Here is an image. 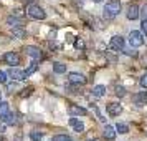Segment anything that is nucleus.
<instances>
[{
  "label": "nucleus",
  "mask_w": 147,
  "mask_h": 141,
  "mask_svg": "<svg viewBox=\"0 0 147 141\" xmlns=\"http://www.w3.org/2000/svg\"><path fill=\"white\" fill-rule=\"evenodd\" d=\"M129 43H131L132 48L142 47V45H144V35L140 33V32H137V30H132V32L129 33Z\"/></svg>",
  "instance_id": "7ed1b4c3"
},
{
  "label": "nucleus",
  "mask_w": 147,
  "mask_h": 141,
  "mask_svg": "<svg viewBox=\"0 0 147 141\" xmlns=\"http://www.w3.org/2000/svg\"><path fill=\"white\" fill-rule=\"evenodd\" d=\"M102 136L106 138V140H109V141H113L114 138H116V131H114V128L113 126H104V131H102Z\"/></svg>",
  "instance_id": "4468645a"
},
{
  "label": "nucleus",
  "mask_w": 147,
  "mask_h": 141,
  "mask_svg": "<svg viewBox=\"0 0 147 141\" xmlns=\"http://www.w3.org/2000/svg\"><path fill=\"white\" fill-rule=\"evenodd\" d=\"M139 83H140V87H142V88H146V90H147V73H144L142 76H140Z\"/></svg>",
  "instance_id": "bb28decb"
},
{
  "label": "nucleus",
  "mask_w": 147,
  "mask_h": 141,
  "mask_svg": "<svg viewBox=\"0 0 147 141\" xmlns=\"http://www.w3.org/2000/svg\"><path fill=\"white\" fill-rule=\"evenodd\" d=\"M106 110H107V113L111 114V116H119V114L122 113V105L113 101V103H107L106 105Z\"/></svg>",
  "instance_id": "6e6552de"
},
{
  "label": "nucleus",
  "mask_w": 147,
  "mask_h": 141,
  "mask_svg": "<svg viewBox=\"0 0 147 141\" xmlns=\"http://www.w3.org/2000/svg\"><path fill=\"white\" fill-rule=\"evenodd\" d=\"M53 141H71V138L68 134H56L53 138Z\"/></svg>",
  "instance_id": "b1692460"
},
{
  "label": "nucleus",
  "mask_w": 147,
  "mask_h": 141,
  "mask_svg": "<svg viewBox=\"0 0 147 141\" xmlns=\"http://www.w3.org/2000/svg\"><path fill=\"white\" fill-rule=\"evenodd\" d=\"M121 10H122L121 0H111L104 5V17L106 18H114V17H117L121 14Z\"/></svg>",
  "instance_id": "f257e3e1"
},
{
  "label": "nucleus",
  "mask_w": 147,
  "mask_h": 141,
  "mask_svg": "<svg viewBox=\"0 0 147 141\" xmlns=\"http://www.w3.org/2000/svg\"><path fill=\"white\" fill-rule=\"evenodd\" d=\"M104 93H106V87H104V85H96V87L93 88V95L98 96V98L104 96Z\"/></svg>",
  "instance_id": "dca6fc26"
},
{
  "label": "nucleus",
  "mask_w": 147,
  "mask_h": 141,
  "mask_svg": "<svg viewBox=\"0 0 147 141\" xmlns=\"http://www.w3.org/2000/svg\"><path fill=\"white\" fill-rule=\"evenodd\" d=\"M2 120L5 121V125H15V123H17V116H15L13 113H10V111H8Z\"/></svg>",
  "instance_id": "a211bd4d"
},
{
  "label": "nucleus",
  "mask_w": 147,
  "mask_h": 141,
  "mask_svg": "<svg viewBox=\"0 0 147 141\" xmlns=\"http://www.w3.org/2000/svg\"><path fill=\"white\" fill-rule=\"evenodd\" d=\"M25 2H30V3H32V2H35V0H25Z\"/></svg>",
  "instance_id": "f704fd0d"
},
{
  "label": "nucleus",
  "mask_w": 147,
  "mask_h": 141,
  "mask_svg": "<svg viewBox=\"0 0 147 141\" xmlns=\"http://www.w3.org/2000/svg\"><path fill=\"white\" fill-rule=\"evenodd\" d=\"M116 133H121V134H126V133H129V126H127L126 123H117L116 125Z\"/></svg>",
  "instance_id": "aec40b11"
},
{
  "label": "nucleus",
  "mask_w": 147,
  "mask_h": 141,
  "mask_svg": "<svg viewBox=\"0 0 147 141\" xmlns=\"http://www.w3.org/2000/svg\"><path fill=\"white\" fill-rule=\"evenodd\" d=\"M134 103H136V105H139V106L147 105V91H140V93L134 95Z\"/></svg>",
  "instance_id": "f8f14e48"
},
{
  "label": "nucleus",
  "mask_w": 147,
  "mask_h": 141,
  "mask_svg": "<svg viewBox=\"0 0 147 141\" xmlns=\"http://www.w3.org/2000/svg\"><path fill=\"white\" fill-rule=\"evenodd\" d=\"M25 12H27L28 17H32V18H35V20H43V18L47 17L45 10H43L41 7H38V5H33V3H30Z\"/></svg>",
  "instance_id": "f03ea898"
},
{
  "label": "nucleus",
  "mask_w": 147,
  "mask_h": 141,
  "mask_svg": "<svg viewBox=\"0 0 147 141\" xmlns=\"http://www.w3.org/2000/svg\"><path fill=\"white\" fill-rule=\"evenodd\" d=\"M74 47L76 48H84V42L81 40V38H78V40L74 42Z\"/></svg>",
  "instance_id": "473e14b6"
},
{
  "label": "nucleus",
  "mask_w": 147,
  "mask_h": 141,
  "mask_svg": "<svg viewBox=\"0 0 147 141\" xmlns=\"http://www.w3.org/2000/svg\"><path fill=\"white\" fill-rule=\"evenodd\" d=\"M88 141H98V140H88Z\"/></svg>",
  "instance_id": "4c0bfd02"
},
{
  "label": "nucleus",
  "mask_w": 147,
  "mask_h": 141,
  "mask_svg": "<svg viewBox=\"0 0 147 141\" xmlns=\"http://www.w3.org/2000/svg\"><path fill=\"white\" fill-rule=\"evenodd\" d=\"M0 141H3V136H0Z\"/></svg>",
  "instance_id": "c9c22d12"
},
{
  "label": "nucleus",
  "mask_w": 147,
  "mask_h": 141,
  "mask_svg": "<svg viewBox=\"0 0 147 141\" xmlns=\"http://www.w3.org/2000/svg\"><path fill=\"white\" fill-rule=\"evenodd\" d=\"M68 81L71 83V85H86L88 78L84 76L83 73H78V72H69L68 73Z\"/></svg>",
  "instance_id": "20e7f679"
},
{
  "label": "nucleus",
  "mask_w": 147,
  "mask_h": 141,
  "mask_svg": "<svg viewBox=\"0 0 147 141\" xmlns=\"http://www.w3.org/2000/svg\"><path fill=\"white\" fill-rule=\"evenodd\" d=\"M53 72L55 73H65L66 72V65H63L60 61H55L53 63Z\"/></svg>",
  "instance_id": "6ab92c4d"
},
{
  "label": "nucleus",
  "mask_w": 147,
  "mask_h": 141,
  "mask_svg": "<svg viewBox=\"0 0 147 141\" xmlns=\"http://www.w3.org/2000/svg\"><path fill=\"white\" fill-rule=\"evenodd\" d=\"M25 53H27L28 57H32L33 60H40L41 58V50L38 47H35V45H28V47H25Z\"/></svg>",
  "instance_id": "9d476101"
},
{
  "label": "nucleus",
  "mask_w": 147,
  "mask_h": 141,
  "mask_svg": "<svg viewBox=\"0 0 147 141\" xmlns=\"http://www.w3.org/2000/svg\"><path fill=\"white\" fill-rule=\"evenodd\" d=\"M139 5L137 3H129V7H127V12H126V17L129 20H136V18H139Z\"/></svg>",
  "instance_id": "1a4fd4ad"
},
{
  "label": "nucleus",
  "mask_w": 147,
  "mask_h": 141,
  "mask_svg": "<svg viewBox=\"0 0 147 141\" xmlns=\"http://www.w3.org/2000/svg\"><path fill=\"white\" fill-rule=\"evenodd\" d=\"M36 70H38V63H36V60H35L33 63H32V65H30V67L27 68V70H25V73H27L28 76H30V75H32V73H35Z\"/></svg>",
  "instance_id": "5701e85b"
},
{
  "label": "nucleus",
  "mask_w": 147,
  "mask_h": 141,
  "mask_svg": "<svg viewBox=\"0 0 147 141\" xmlns=\"http://www.w3.org/2000/svg\"><path fill=\"white\" fill-rule=\"evenodd\" d=\"M93 2H102V0H93Z\"/></svg>",
  "instance_id": "e433bc0d"
},
{
  "label": "nucleus",
  "mask_w": 147,
  "mask_h": 141,
  "mask_svg": "<svg viewBox=\"0 0 147 141\" xmlns=\"http://www.w3.org/2000/svg\"><path fill=\"white\" fill-rule=\"evenodd\" d=\"M7 72H2L0 70V83H7Z\"/></svg>",
  "instance_id": "c756f323"
},
{
  "label": "nucleus",
  "mask_w": 147,
  "mask_h": 141,
  "mask_svg": "<svg viewBox=\"0 0 147 141\" xmlns=\"http://www.w3.org/2000/svg\"><path fill=\"white\" fill-rule=\"evenodd\" d=\"M32 93H33V87H28V88H25V90L20 93V96H22V98H27V96H30Z\"/></svg>",
  "instance_id": "393cba45"
},
{
  "label": "nucleus",
  "mask_w": 147,
  "mask_h": 141,
  "mask_svg": "<svg viewBox=\"0 0 147 141\" xmlns=\"http://www.w3.org/2000/svg\"><path fill=\"white\" fill-rule=\"evenodd\" d=\"M116 95H117L119 98L126 96V88H124V87H117V88H116Z\"/></svg>",
  "instance_id": "a878e982"
},
{
  "label": "nucleus",
  "mask_w": 147,
  "mask_h": 141,
  "mask_svg": "<svg viewBox=\"0 0 147 141\" xmlns=\"http://www.w3.org/2000/svg\"><path fill=\"white\" fill-rule=\"evenodd\" d=\"M126 55H129V57H137V52H134V50H122Z\"/></svg>",
  "instance_id": "72a5a7b5"
},
{
  "label": "nucleus",
  "mask_w": 147,
  "mask_h": 141,
  "mask_svg": "<svg viewBox=\"0 0 147 141\" xmlns=\"http://www.w3.org/2000/svg\"><path fill=\"white\" fill-rule=\"evenodd\" d=\"M140 28H142V33L147 35V18H144V20H142V23H140Z\"/></svg>",
  "instance_id": "7c9ffc66"
},
{
  "label": "nucleus",
  "mask_w": 147,
  "mask_h": 141,
  "mask_svg": "<svg viewBox=\"0 0 147 141\" xmlns=\"http://www.w3.org/2000/svg\"><path fill=\"white\" fill-rule=\"evenodd\" d=\"M69 125L73 126V129L76 131V133H83V131H84V125H83V123H81L76 116H73V118L69 120Z\"/></svg>",
  "instance_id": "ddd939ff"
},
{
  "label": "nucleus",
  "mask_w": 147,
  "mask_h": 141,
  "mask_svg": "<svg viewBox=\"0 0 147 141\" xmlns=\"http://www.w3.org/2000/svg\"><path fill=\"white\" fill-rule=\"evenodd\" d=\"M68 111H69L71 116H84V114H88V111L83 106H78V105H73V103L68 106Z\"/></svg>",
  "instance_id": "9b49d317"
},
{
  "label": "nucleus",
  "mask_w": 147,
  "mask_h": 141,
  "mask_svg": "<svg viewBox=\"0 0 147 141\" xmlns=\"http://www.w3.org/2000/svg\"><path fill=\"white\" fill-rule=\"evenodd\" d=\"M109 48L117 50V52H122L124 50V38L119 37V35H114L113 38L109 40Z\"/></svg>",
  "instance_id": "39448f33"
},
{
  "label": "nucleus",
  "mask_w": 147,
  "mask_h": 141,
  "mask_svg": "<svg viewBox=\"0 0 147 141\" xmlns=\"http://www.w3.org/2000/svg\"><path fill=\"white\" fill-rule=\"evenodd\" d=\"M8 76H12L13 80H17V81H23V80H27L28 78V75L25 73V72H22V70H18L17 67H12L10 70H8Z\"/></svg>",
  "instance_id": "423d86ee"
},
{
  "label": "nucleus",
  "mask_w": 147,
  "mask_h": 141,
  "mask_svg": "<svg viewBox=\"0 0 147 141\" xmlns=\"http://www.w3.org/2000/svg\"><path fill=\"white\" fill-rule=\"evenodd\" d=\"M8 113V103L7 101H0V120Z\"/></svg>",
  "instance_id": "412c9836"
},
{
  "label": "nucleus",
  "mask_w": 147,
  "mask_h": 141,
  "mask_svg": "<svg viewBox=\"0 0 147 141\" xmlns=\"http://www.w3.org/2000/svg\"><path fill=\"white\" fill-rule=\"evenodd\" d=\"M13 90H17V83H10V85H8V88H7V93H13Z\"/></svg>",
  "instance_id": "2f4dec72"
},
{
  "label": "nucleus",
  "mask_w": 147,
  "mask_h": 141,
  "mask_svg": "<svg viewBox=\"0 0 147 141\" xmlns=\"http://www.w3.org/2000/svg\"><path fill=\"white\" fill-rule=\"evenodd\" d=\"M12 15H13V17H17V18H22V17H23V10H22V8H15Z\"/></svg>",
  "instance_id": "cd10ccee"
},
{
  "label": "nucleus",
  "mask_w": 147,
  "mask_h": 141,
  "mask_svg": "<svg viewBox=\"0 0 147 141\" xmlns=\"http://www.w3.org/2000/svg\"><path fill=\"white\" fill-rule=\"evenodd\" d=\"M43 138V131H32L30 133V140L32 141H41Z\"/></svg>",
  "instance_id": "4be33fe9"
},
{
  "label": "nucleus",
  "mask_w": 147,
  "mask_h": 141,
  "mask_svg": "<svg viewBox=\"0 0 147 141\" xmlns=\"http://www.w3.org/2000/svg\"><path fill=\"white\" fill-rule=\"evenodd\" d=\"M12 33H13L15 37H18V38H25V37H27V32H25L23 27H12Z\"/></svg>",
  "instance_id": "f3484780"
},
{
  "label": "nucleus",
  "mask_w": 147,
  "mask_h": 141,
  "mask_svg": "<svg viewBox=\"0 0 147 141\" xmlns=\"http://www.w3.org/2000/svg\"><path fill=\"white\" fill-rule=\"evenodd\" d=\"M7 23L10 25V27H23L22 18H17V17H13V15H10V17L7 18Z\"/></svg>",
  "instance_id": "2eb2a0df"
},
{
  "label": "nucleus",
  "mask_w": 147,
  "mask_h": 141,
  "mask_svg": "<svg viewBox=\"0 0 147 141\" xmlns=\"http://www.w3.org/2000/svg\"><path fill=\"white\" fill-rule=\"evenodd\" d=\"M139 17H142V18H147V5H144V7L139 10Z\"/></svg>",
  "instance_id": "c85d7f7f"
},
{
  "label": "nucleus",
  "mask_w": 147,
  "mask_h": 141,
  "mask_svg": "<svg viewBox=\"0 0 147 141\" xmlns=\"http://www.w3.org/2000/svg\"><path fill=\"white\" fill-rule=\"evenodd\" d=\"M3 60H5V63L10 65V67H17V65L20 63V57L15 53V52H7V53L3 55Z\"/></svg>",
  "instance_id": "0eeeda50"
}]
</instances>
